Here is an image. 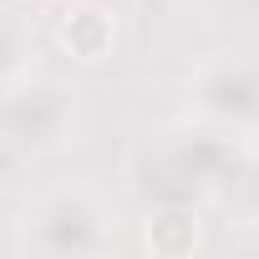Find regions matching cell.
<instances>
[{
	"mask_svg": "<svg viewBox=\"0 0 259 259\" xmlns=\"http://www.w3.org/2000/svg\"><path fill=\"white\" fill-rule=\"evenodd\" d=\"M193 102L219 133L254 138L259 133V66H249V61H208L193 76Z\"/></svg>",
	"mask_w": 259,
	"mask_h": 259,
	"instance_id": "obj_2",
	"label": "cell"
},
{
	"mask_svg": "<svg viewBox=\"0 0 259 259\" xmlns=\"http://www.w3.org/2000/svg\"><path fill=\"white\" fill-rule=\"evenodd\" d=\"M21 249L36 254H102L112 249L107 208L87 188H56L21 219Z\"/></svg>",
	"mask_w": 259,
	"mask_h": 259,
	"instance_id": "obj_1",
	"label": "cell"
},
{
	"mask_svg": "<svg viewBox=\"0 0 259 259\" xmlns=\"http://www.w3.org/2000/svg\"><path fill=\"white\" fill-rule=\"evenodd\" d=\"M198 6H219V0H198Z\"/></svg>",
	"mask_w": 259,
	"mask_h": 259,
	"instance_id": "obj_6",
	"label": "cell"
},
{
	"mask_svg": "<svg viewBox=\"0 0 259 259\" xmlns=\"http://www.w3.org/2000/svg\"><path fill=\"white\" fill-rule=\"evenodd\" d=\"M61 36H66V46H76L81 61H97L112 46V21H107V11H76L61 26Z\"/></svg>",
	"mask_w": 259,
	"mask_h": 259,
	"instance_id": "obj_4",
	"label": "cell"
},
{
	"mask_svg": "<svg viewBox=\"0 0 259 259\" xmlns=\"http://www.w3.org/2000/svg\"><path fill=\"white\" fill-rule=\"evenodd\" d=\"M6 127L11 138L31 153H51L61 143H71L76 133V92L56 87V81H36V87H21L6 107Z\"/></svg>",
	"mask_w": 259,
	"mask_h": 259,
	"instance_id": "obj_3",
	"label": "cell"
},
{
	"mask_svg": "<svg viewBox=\"0 0 259 259\" xmlns=\"http://www.w3.org/2000/svg\"><path fill=\"white\" fill-rule=\"evenodd\" d=\"M26 56H31V36L21 21H11L0 11V87H11L21 71H26Z\"/></svg>",
	"mask_w": 259,
	"mask_h": 259,
	"instance_id": "obj_5",
	"label": "cell"
}]
</instances>
